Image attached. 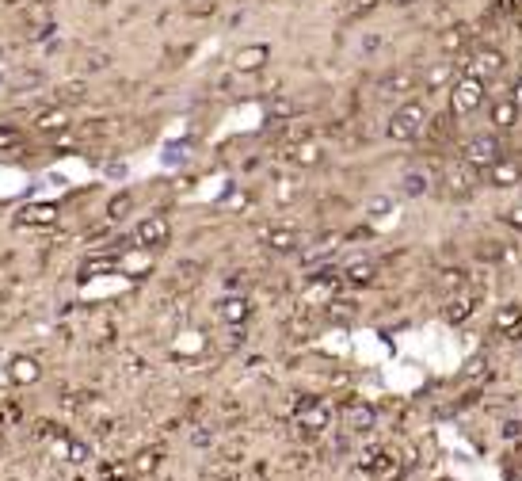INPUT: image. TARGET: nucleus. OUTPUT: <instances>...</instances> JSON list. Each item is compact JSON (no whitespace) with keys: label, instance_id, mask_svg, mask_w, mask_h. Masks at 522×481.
I'll list each match as a JSON object with an SVG mask.
<instances>
[{"label":"nucleus","instance_id":"obj_1","mask_svg":"<svg viewBox=\"0 0 522 481\" xmlns=\"http://www.w3.org/2000/svg\"><path fill=\"white\" fill-rule=\"evenodd\" d=\"M427 122H431L427 103H423V100H404L401 108L389 115V122H385V138H389V142H397V145L420 142L423 130H427Z\"/></svg>","mask_w":522,"mask_h":481},{"label":"nucleus","instance_id":"obj_2","mask_svg":"<svg viewBox=\"0 0 522 481\" xmlns=\"http://www.w3.org/2000/svg\"><path fill=\"white\" fill-rule=\"evenodd\" d=\"M507 153V142H503V134H496V130H484V134H469L465 142L458 145V157L465 165H473L477 172H488V168L496 165V161Z\"/></svg>","mask_w":522,"mask_h":481},{"label":"nucleus","instance_id":"obj_3","mask_svg":"<svg viewBox=\"0 0 522 481\" xmlns=\"http://www.w3.org/2000/svg\"><path fill=\"white\" fill-rule=\"evenodd\" d=\"M484 103H488V80L461 73V77L450 84V115H454V119H469V115H477Z\"/></svg>","mask_w":522,"mask_h":481},{"label":"nucleus","instance_id":"obj_4","mask_svg":"<svg viewBox=\"0 0 522 481\" xmlns=\"http://www.w3.org/2000/svg\"><path fill=\"white\" fill-rule=\"evenodd\" d=\"M477 176L480 172L473 165H465L461 157L446 161V165H443V187H446V195H450V199H458V202L473 199V191H477Z\"/></svg>","mask_w":522,"mask_h":481},{"label":"nucleus","instance_id":"obj_5","mask_svg":"<svg viewBox=\"0 0 522 481\" xmlns=\"http://www.w3.org/2000/svg\"><path fill=\"white\" fill-rule=\"evenodd\" d=\"M415 88H423V73L415 69V65H397V69H389V73H381L378 80H374V92L378 96H408V92H415Z\"/></svg>","mask_w":522,"mask_h":481},{"label":"nucleus","instance_id":"obj_6","mask_svg":"<svg viewBox=\"0 0 522 481\" xmlns=\"http://www.w3.org/2000/svg\"><path fill=\"white\" fill-rule=\"evenodd\" d=\"M465 58H469V61H465L461 73L480 77V80H496L503 69H507V54H503V50H492V46H477V50H469Z\"/></svg>","mask_w":522,"mask_h":481},{"label":"nucleus","instance_id":"obj_7","mask_svg":"<svg viewBox=\"0 0 522 481\" xmlns=\"http://www.w3.org/2000/svg\"><path fill=\"white\" fill-rule=\"evenodd\" d=\"M519 122H522V103H519L511 92L496 96V100L488 103V126H492L496 134H503V138H507L511 130L519 126Z\"/></svg>","mask_w":522,"mask_h":481},{"label":"nucleus","instance_id":"obj_8","mask_svg":"<svg viewBox=\"0 0 522 481\" xmlns=\"http://www.w3.org/2000/svg\"><path fill=\"white\" fill-rule=\"evenodd\" d=\"M293 413H298V424H301V428L313 431V436H321V431H328V428H332V409L321 401V397L301 394V397H298V405H293Z\"/></svg>","mask_w":522,"mask_h":481},{"label":"nucleus","instance_id":"obj_9","mask_svg":"<svg viewBox=\"0 0 522 481\" xmlns=\"http://www.w3.org/2000/svg\"><path fill=\"white\" fill-rule=\"evenodd\" d=\"M168 241H172V222H168L164 214H149L137 222V230H134L137 249H164Z\"/></svg>","mask_w":522,"mask_h":481},{"label":"nucleus","instance_id":"obj_10","mask_svg":"<svg viewBox=\"0 0 522 481\" xmlns=\"http://www.w3.org/2000/svg\"><path fill=\"white\" fill-rule=\"evenodd\" d=\"M484 180H488V187H496V191H511V187H519L522 184V157L503 153V157L484 172Z\"/></svg>","mask_w":522,"mask_h":481},{"label":"nucleus","instance_id":"obj_11","mask_svg":"<svg viewBox=\"0 0 522 481\" xmlns=\"http://www.w3.org/2000/svg\"><path fill=\"white\" fill-rule=\"evenodd\" d=\"M480 309V290H458V295H450L446 298V306H443V321L446 325H465L473 313Z\"/></svg>","mask_w":522,"mask_h":481},{"label":"nucleus","instance_id":"obj_12","mask_svg":"<svg viewBox=\"0 0 522 481\" xmlns=\"http://www.w3.org/2000/svg\"><path fill=\"white\" fill-rule=\"evenodd\" d=\"M344 428L355 431V436H366V431L378 428V409H374L370 401H347L344 405Z\"/></svg>","mask_w":522,"mask_h":481},{"label":"nucleus","instance_id":"obj_13","mask_svg":"<svg viewBox=\"0 0 522 481\" xmlns=\"http://www.w3.org/2000/svg\"><path fill=\"white\" fill-rule=\"evenodd\" d=\"M122 256H126V249H107V252H92V256H84V264H80V279H100V275L107 272H118Z\"/></svg>","mask_w":522,"mask_h":481},{"label":"nucleus","instance_id":"obj_14","mask_svg":"<svg viewBox=\"0 0 522 481\" xmlns=\"http://www.w3.org/2000/svg\"><path fill=\"white\" fill-rule=\"evenodd\" d=\"M358 466L366 470V474H374L378 481H389L401 474V459H397L393 451H366L362 459H358Z\"/></svg>","mask_w":522,"mask_h":481},{"label":"nucleus","instance_id":"obj_15","mask_svg":"<svg viewBox=\"0 0 522 481\" xmlns=\"http://www.w3.org/2000/svg\"><path fill=\"white\" fill-rule=\"evenodd\" d=\"M339 272H344L347 287H370V283L381 275V264H378V260H370V256H358V260H347Z\"/></svg>","mask_w":522,"mask_h":481},{"label":"nucleus","instance_id":"obj_16","mask_svg":"<svg viewBox=\"0 0 522 481\" xmlns=\"http://www.w3.org/2000/svg\"><path fill=\"white\" fill-rule=\"evenodd\" d=\"M469 46H473L469 23H454V27H446L443 35H438V50H443L446 58H461V54H469Z\"/></svg>","mask_w":522,"mask_h":481},{"label":"nucleus","instance_id":"obj_17","mask_svg":"<svg viewBox=\"0 0 522 481\" xmlns=\"http://www.w3.org/2000/svg\"><path fill=\"white\" fill-rule=\"evenodd\" d=\"M397 191H401L404 199H423V195L435 191V172H431V168H408L401 176V184H397Z\"/></svg>","mask_w":522,"mask_h":481},{"label":"nucleus","instance_id":"obj_18","mask_svg":"<svg viewBox=\"0 0 522 481\" xmlns=\"http://www.w3.org/2000/svg\"><path fill=\"white\" fill-rule=\"evenodd\" d=\"M267 61H271V46H267V43L240 46V50L233 54V69H236V73H259Z\"/></svg>","mask_w":522,"mask_h":481},{"label":"nucleus","instance_id":"obj_19","mask_svg":"<svg viewBox=\"0 0 522 481\" xmlns=\"http://www.w3.org/2000/svg\"><path fill=\"white\" fill-rule=\"evenodd\" d=\"M12 222L20 225V230H23V225H27V230H31V225H54V222H58V207H54V202H31V207L15 210Z\"/></svg>","mask_w":522,"mask_h":481},{"label":"nucleus","instance_id":"obj_20","mask_svg":"<svg viewBox=\"0 0 522 481\" xmlns=\"http://www.w3.org/2000/svg\"><path fill=\"white\" fill-rule=\"evenodd\" d=\"M461 73H458V61L446 58V61H435L427 65V73H423V92H431V88H443V84H454Z\"/></svg>","mask_w":522,"mask_h":481},{"label":"nucleus","instance_id":"obj_21","mask_svg":"<svg viewBox=\"0 0 522 481\" xmlns=\"http://www.w3.org/2000/svg\"><path fill=\"white\" fill-rule=\"evenodd\" d=\"M217 313H222L225 325H244L252 317V302L244 298V295H225L222 306H217Z\"/></svg>","mask_w":522,"mask_h":481},{"label":"nucleus","instance_id":"obj_22","mask_svg":"<svg viewBox=\"0 0 522 481\" xmlns=\"http://www.w3.org/2000/svg\"><path fill=\"white\" fill-rule=\"evenodd\" d=\"M522 321V302H503L500 309L492 313V332H507V329H515V325Z\"/></svg>","mask_w":522,"mask_h":481},{"label":"nucleus","instance_id":"obj_23","mask_svg":"<svg viewBox=\"0 0 522 481\" xmlns=\"http://www.w3.org/2000/svg\"><path fill=\"white\" fill-rule=\"evenodd\" d=\"M381 4H385V0H344V4H339V20L358 23V20H366V15H374Z\"/></svg>","mask_w":522,"mask_h":481},{"label":"nucleus","instance_id":"obj_24","mask_svg":"<svg viewBox=\"0 0 522 481\" xmlns=\"http://www.w3.org/2000/svg\"><path fill=\"white\" fill-rule=\"evenodd\" d=\"M88 100V80H65V84L54 88V103L58 108H69V103Z\"/></svg>","mask_w":522,"mask_h":481},{"label":"nucleus","instance_id":"obj_25","mask_svg":"<svg viewBox=\"0 0 522 481\" xmlns=\"http://www.w3.org/2000/svg\"><path fill=\"white\" fill-rule=\"evenodd\" d=\"M286 157L293 161V165L313 168V165H321V161H324V153H321V145H313V142H293L286 149Z\"/></svg>","mask_w":522,"mask_h":481},{"label":"nucleus","instance_id":"obj_26","mask_svg":"<svg viewBox=\"0 0 522 481\" xmlns=\"http://www.w3.org/2000/svg\"><path fill=\"white\" fill-rule=\"evenodd\" d=\"M69 126V115H65V108H46V111H38L35 115V130H46V134H54V130H61Z\"/></svg>","mask_w":522,"mask_h":481},{"label":"nucleus","instance_id":"obj_27","mask_svg":"<svg viewBox=\"0 0 522 481\" xmlns=\"http://www.w3.org/2000/svg\"><path fill=\"white\" fill-rule=\"evenodd\" d=\"M263 244H267V249H271V252H298V233H293V230H267L263 233Z\"/></svg>","mask_w":522,"mask_h":481},{"label":"nucleus","instance_id":"obj_28","mask_svg":"<svg viewBox=\"0 0 522 481\" xmlns=\"http://www.w3.org/2000/svg\"><path fill=\"white\" fill-rule=\"evenodd\" d=\"M385 43H389L385 31H362V35H358V58H374V54H381V50H385Z\"/></svg>","mask_w":522,"mask_h":481},{"label":"nucleus","instance_id":"obj_29","mask_svg":"<svg viewBox=\"0 0 522 481\" xmlns=\"http://www.w3.org/2000/svg\"><path fill=\"white\" fill-rule=\"evenodd\" d=\"M8 374H12V382H20V386H27V382L38 378V363L27 360V355H15L12 367H8Z\"/></svg>","mask_w":522,"mask_h":481},{"label":"nucleus","instance_id":"obj_30","mask_svg":"<svg viewBox=\"0 0 522 481\" xmlns=\"http://www.w3.org/2000/svg\"><path fill=\"white\" fill-rule=\"evenodd\" d=\"M298 115V103L290 100V96H275L271 103H267V122H286Z\"/></svg>","mask_w":522,"mask_h":481},{"label":"nucleus","instance_id":"obj_31","mask_svg":"<svg viewBox=\"0 0 522 481\" xmlns=\"http://www.w3.org/2000/svg\"><path fill=\"white\" fill-rule=\"evenodd\" d=\"M157 466H160V451L153 447V451H141V454H137V462H134V474H137V478H145V474H153Z\"/></svg>","mask_w":522,"mask_h":481},{"label":"nucleus","instance_id":"obj_32","mask_svg":"<svg viewBox=\"0 0 522 481\" xmlns=\"http://www.w3.org/2000/svg\"><path fill=\"white\" fill-rule=\"evenodd\" d=\"M130 207H134V195L122 191V195H115V199L107 202V218H111V222H118V218H126Z\"/></svg>","mask_w":522,"mask_h":481},{"label":"nucleus","instance_id":"obj_33","mask_svg":"<svg viewBox=\"0 0 522 481\" xmlns=\"http://www.w3.org/2000/svg\"><path fill=\"white\" fill-rule=\"evenodd\" d=\"M0 420H4L8 428H12V424H20L23 420V405L15 401V397H4V401H0Z\"/></svg>","mask_w":522,"mask_h":481},{"label":"nucleus","instance_id":"obj_34","mask_svg":"<svg viewBox=\"0 0 522 481\" xmlns=\"http://www.w3.org/2000/svg\"><path fill=\"white\" fill-rule=\"evenodd\" d=\"M389 210H393V199H389V195H381V199H370V202H366V218H370V222L385 218Z\"/></svg>","mask_w":522,"mask_h":481},{"label":"nucleus","instance_id":"obj_35","mask_svg":"<svg viewBox=\"0 0 522 481\" xmlns=\"http://www.w3.org/2000/svg\"><path fill=\"white\" fill-rule=\"evenodd\" d=\"M23 142V134L15 126H0V149H15Z\"/></svg>","mask_w":522,"mask_h":481},{"label":"nucleus","instance_id":"obj_36","mask_svg":"<svg viewBox=\"0 0 522 481\" xmlns=\"http://www.w3.org/2000/svg\"><path fill=\"white\" fill-rule=\"evenodd\" d=\"M500 222H503V225H511L515 233H522V202H519V207H511V210H503Z\"/></svg>","mask_w":522,"mask_h":481},{"label":"nucleus","instance_id":"obj_37","mask_svg":"<svg viewBox=\"0 0 522 481\" xmlns=\"http://www.w3.org/2000/svg\"><path fill=\"white\" fill-rule=\"evenodd\" d=\"M519 436H522V420H503L500 424V439L511 443V439H519Z\"/></svg>","mask_w":522,"mask_h":481},{"label":"nucleus","instance_id":"obj_38","mask_svg":"<svg viewBox=\"0 0 522 481\" xmlns=\"http://www.w3.org/2000/svg\"><path fill=\"white\" fill-rule=\"evenodd\" d=\"M496 12H500V15H515V20H519V15H522V0H496Z\"/></svg>","mask_w":522,"mask_h":481},{"label":"nucleus","instance_id":"obj_39","mask_svg":"<svg viewBox=\"0 0 522 481\" xmlns=\"http://www.w3.org/2000/svg\"><path fill=\"white\" fill-rule=\"evenodd\" d=\"M107 65H111L107 54H88V58H84V69L88 73H100V69H107Z\"/></svg>","mask_w":522,"mask_h":481},{"label":"nucleus","instance_id":"obj_40","mask_svg":"<svg viewBox=\"0 0 522 481\" xmlns=\"http://www.w3.org/2000/svg\"><path fill=\"white\" fill-rule=\"evenodd\" d=\"M503 340H507V344H522V321L515 325V329H507V332H503Z\"/></svg>","mask_w":522,"mask_h":481},{"label":"nucleus","instance_id":"obj_41","mask_svg":"<svg viewBox=\"0 0 522 481\" xmlns=\"http://www.w3.org/2000/svg\"><path fill=\"white\" fill-rule=\"evenodd\" d=\"M389 8H415V4H423V0H385Z\"/></svg>","mask_w":522,"mask_h":481},{"label":"nucleus","instance_id":"obj_42","mask_svg":"<svg viewBox=\"0 0 522 481\" xmlns=\"http://www.w3.org/2000/svg\"><path fill=\"white\" fill-rule=\"evenodd\" d=\"M511 96H515V100L522 103V73H519V80H515V84H511Z\"/></svg>","mask_w":522,"mask_h":481},{"label":"nucleus","instance_id":"obj_43","mask_svg":"<svg viewBox=\"0 0 522 481\" xmlns=\"http://www.w3.org/2000/svg\"><path fill=\"white\" fill-rule=\"evenodd\" d=\"M4 428H8V424H4V420H0V436H4Z\"/></svg>","mask_w":522,"mask_h":481},{"label":"nucleus","instance_id":"obj_44","mask_svg":"<svg viewBox=\"0 0 522 481\" xmlns=\"http://www.w3.org/2000/svg\"><path fill=\"white\" fill-rule=\"evenodd\" d=\"M519 23H522V15H519Z\"/></svg>","mask_w":522,"mask_h":481},{"label":"nucleus","instance_id":"obj_45","mask_svg":"<svg viewBox=\"0 0 522 481\" xmlns=\"http://www.w3.org/2000/svg\"><path fill=\"white\" fill-rule=\"evenodd\" d=\"M519 397H522V394H519Z\"/></svg>","mask_w":522,"mask_h":481},{"label":"nucleus","instance_id":"obj_46","mask_svg":"<svg viewBox=\"0 0 522 481\" xmlns=\"http://www.w3.org/2000/svg\"><path fill=\"white\" fill-rule=\"evenodd\" d=\"M519 202H522V199H519Z\"/></svg>","mask_w":522,"mask_h":481}]
</instances>
